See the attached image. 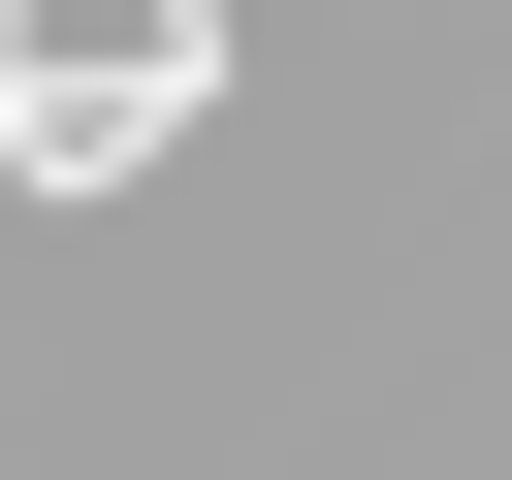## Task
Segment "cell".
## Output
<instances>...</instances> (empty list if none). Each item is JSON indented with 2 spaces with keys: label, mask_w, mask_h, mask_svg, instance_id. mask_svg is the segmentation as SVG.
I'll return each mask as SVG.
<instances>
[{
  "label": "cell",
  "mask_w": 512,
  "mask_h": 480,
  "mask_svg": "<svg viewBox=\"0 0 512 480\" xmlns=\"http://www.w3.org/2000/svg\"><path fill=\"white\" fill-rule=\"evenodd\" d=\"M0 32H96V64H64V128H32V160H128V128H160V96H192V0H0Z\"/></svg>",
  "instance_id": "obj_1"
}]
</instances>
